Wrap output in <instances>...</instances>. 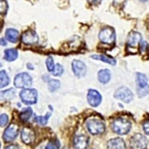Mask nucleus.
Masks as SVG:
<instances>
[{
    "label": "nucleus",
    "instance_id": "1",
    "mask_svg": "<svg viewBox=\"0 0 149 149\" xmlns=\"http://www.w3.org/2000/svg\"><path fill=\"white\" fill-rule=\"evenodd\" d=\"M111 128L118 134L125 135L130 132L131 128V123L126 119L119 118L111 123Z\"/></svg>",
    "mask_w": 149,
    "mask_h": 149
},
{
    "label": "nucleus",
    "instance_id": "2",
    "mask_svg": "<svg viewBox=\"0 0 149 149\" xmlns=\"http://www.w3.org/2000/svg\"><path fill=\"white\" fill-rule=\"evenodd\" d=\"M86 128L93 135H98L103 133L105 131V124L100 120L93 119L86 122Z\"/></svg>",
    "mask_w": 149,
    "mask_h": 149
},
{
    "label": "nucleus",
    "instance_id": "3",
    "mask_svg": "<svg viewBox=\"0 0 149 149\" xmlns=\"http://www.w3.org/2000/svg\"><path fill=\"white\" fill-rule=\"evenodd\" d=\"M32 78L27 73L23 72L19 73L15 77L14 84L16 87L20 88H29L32 85Z\"/></svg>",
    "mask_w": 149,
    "mask_h": 149
},
{
    "label": "nucleus",
    "instance_id": "4",
    "mask_svg": "<svg viewBox=\"0 0 149 149\" xmlns=\"http://www.w3.org/2000/svg\"><path fill=\"white\" fill-rule=\"evenodd\" d=\"M20 97L23 103L26 104H33L36 103L38 94L35 89L26 88L20 93Z\"/></svg>",
    "mask_w": 149,
    "mask_h": 149
},
{
    "label": "nucleus",
    "instance_id": "5",
    "mask_svg": "<svg viewBox=\"0 0 149 149\" xmlns=\"http://www.w3.org/2000/svg\"><path fill=\"white\" fill-rule=\"evenodd\" d=\"M99 39L104 44H112L115 41L116 34L112 28L107 27L102 29L99 33Z\"/></svg>",
    "mask_w": 149,
    "mask_h": 149
},
{
    "label": "nucleus",
    "instance_id": "6",
    "mask_svg": "<svg viewBox=\"0 0 149 149\" xmlns=\"http://www.w3.org/2000/svg\"><path fill=\"white\" fill-rule=\"evenodd\" d=\"M148 144V140L145 136L141 134L133 135L130 140L131 149H146Z\"/></svg>",
    "mask_w": 149,
    "mask_h": 149
},
{
    "label": "nucleus",
    "instance_id": "7",
    "mask_svg": "<svg viewBox=\"0 0 149 149\" xmlns=\"http://www.w3.org/2000/svg\"><path fill=\"white\" fill-rule=\"evenodd\" d=\"M114 97L124 103H129L133 100L134 94L128 88L121 86L116 91Z\"/></svg>",
    "mask_w": 149,
    "mask_h": 149
},
{
    "label": "nucleus",
    "instance_id": "8",
    "mask_svg": "<svg viewBox=\"0 0 149 149\" xmlns=\"http://www.w3.org/2000/svg\"><path fill=\"white\" fill-rule=\"evenodd\" d=\"M19 127L16 124L12 123L6 128L3 134V139L6 142L13 141L18 135Z\"/></svg>",
    "mask_w": 149,
    "mask_h": 149
},
{
    "label": "nucleus",
    "instance_id": "9",
    "mask_svg": "<svg viewBox=\"0 0 149 149\" xmlns=\"http://www.w3.org/2000/svg\"><path fill=\"white\" fill-rule=\"evenodd\" d=\"M72 70L75 76L80 78L84 77L86 73V66L81 60H74L72 64Z\"/></svg>",
    "mask_w": 149,
    "mask_h": 149
},
{
    "label": "nucleus",
    "instance_id": "10",
    "mask_svg": "<svg viewBox=\"0 0 149 149\" xmlns=\"http://www.w3.org/2000/svg\"><path fill=\"white\" fill-rule=\"evenodd\" d=\"M39 40L38 36L37 33L32 31L29 30L24 32L22 36V42L26 45H32L38 42Z\"/></svg>",
    "mask_w": 149,
    "mask_h": 149
},
{
    "label": "nucleus",
    "instance_id": "11",
    "mask_svg": "<svg viewBox=\"0 0 149 149\" xmlns=\"http://www.w3.org/2000/svg\"><path fill=\"white\" fill-rule=\"evenodd\" d=\"M102 95L94 90H90L87 94V100L93 107H97L101 103Z\"/></svg>",
    "mask_w": 149,
    "mask_h": 149
},
{
    "label": "nucleus",
    "instance_id": "12",
    "mask_svg": "<svg viewBox=\"0 0 149 149\" xmlns=\"http://www.w3.org/2000/svg\"><path fill=\"white\" fill-rule=\"evenodd\" d=\"M89 138L85 135H77L73 140L74 149H85L88 144Z\"/></svg>",
    "mask_w": 149,
    "mask_h": 149
},
{
    "label": "nucleus",
    "instance_id": "13",
    "mask_svg": "<svg viewBox=\"0 0 149 149\" xmlns=\"http://www.w3.org/2000/svg\"><path fill=\"white\" fill-rule=\"evenodd\" d=\"M21 138L24 143L26 144H31L35 139L34 131L29 128H24L22 131Z\"/></svg>",
    "mask_w": 149,
    "mask_h": 149
},
{
    "label": "nucleus",
    "instance_id": "14",
    "mask_svg": "<svg viewBox=\"0 0 149 149\" xmlns=\"http://www.w3.org/2000/svg\"><path fill=\"white\" fill-rule=\"evenodd\" d=\"M141 35L137 32H131L128 36L127 40V44L128 46L131 47H135L141 42Z\"/></svg>",
    "mask_w": 149,
    "mask_h": 149
},
{
    "label": "nucleus",
    "instance_id": "15",
    "mask_svg": "<svg viewBox=\"0 0 149 149\" xmlns=\"http://www.w3.org/2000/svg\"><path fill=\"white\" fill-rule=\"evenodd\" d=\"M107 149H126L124 141L120 138L111 139L107 142Z\"/></svg>",
    "mask_w": 149,
    "mask_h": 149
},
{
    "label": "nucleus",
    "instance_id": "16",
    "mask_svg": "<svg viewBox=\"0 0 149 149\" xmlns=\"http://www.w3.org/2000/svg\"><path fill=\"white\" fill-rule=\"evenodd\" d=\"M19 32L15 29L10 28L6 31V37L7 40L12 43H16L19 40Z\"/></svg>",
    "mask_w": 149,
    "mask_h": 149
},
{
    "label": "nucleus",
    "instance_id": "17",
    "mask_svg": "<svg viewBox=\"0 0 149 149\" xmlns=\"http://www.w3.org/2000/svg\"><path fill=\"white\" fill-rule=\"evenodd\" d=\"M136 84L137 88L136 89H144L148 86L147 85V78L146 74L138 72L136 73Z\"/></svg>",
    "mask_w": 149,
    "mask_h": 149
},
{
    "label": "nucleus",
    "instance_id": "18",
    "mask_svg": "<svg viewBox=\"0 0 149 149\" xmlns=\"http://www.w3.org/2000/svg\"><path fill=\"white\" fill-rule=\"evenodd\" d=\"M110 72L109 69H102L98 73V81L102 84L107 83L110 79Z\"/></svg>",
    "mask_w": 149,
    "mask_h": 149
},
{
    "label": "nucleus",
    "instance_id": "19",
    "mask_svg": "<svg viewBox=\"0 0 149 149\" xmlns=\"http://www.w3.org/2000/svg\"><path fill=\"white\" fill-rule=\"evenodd\" d=\"M18 57V52L15 48L7 49L4 51V59L8 61H13Z\"/></svg>",
    "mask_w": 149,
    "mask_h": 149
},
{
    "label": "nucleus",
    "instance_id": "20",
    "mask_svg": "<svg viewBox=\"0 0 149 149\" xmlns=\"http://www.w3.org/2000/svg\"><path fill=\"white\" fill-rule=\"evenodd\" d=\"M91 57L93 59L95 60H101L103 62H105V63H107L108 64H110L111 65H115L116 63V61L115 58L110 57L105 55H97L94 54L91 56Z\"/></svg>",
    "mask_w": 149,
    "mask_h": 149
},
{
    "label": "nucleus",
    "instance_id": "21",
    "mask_svg": "<svg viewBox=\"0 0 149 149\" xmlns=\"http://www.w3.org/2000/svg\"><path fill=\"white\" fill-rule=\"evenodd\" d=\"M10 83V78L5 70H1L0 73V86L4 88Z\"/></svg>",
    "mask_w": 149,
    "mask_h": 149
},
{
    "label": "nucleus",
    "instance_id": "22",
    "mask_svg": "<svg viewBox=\"0 0 149 149\" xmlns=\"http://www.w3.org/2000/svg\"><path fill=\"white\" fill-rule=\"evenodd\" d=\"M15 91L13 88H10L9 90L1 91V100H11L15 97Z\"/></svg>",
    "mask_w": 149,
    "mask_h": 149
},
{
    "label": "nucleus",
    "instance_id": "23",
    "mask_svg": "<svg viewBox=\"0 0 149 149\" xmlns=\"http://www.w3.org/2000/svg\"><path fill=\"white\" fill-rule=\"evenodd\" d=\"M32 115V110L31 107L24 109L20 115V119L24 122L28 121Z\"/></svg>",
    "mask_w": 149,
    "mask_h": 149
},
{
    "label": "nucleus",
    "instance_id": "24",
    "mask_svg": "<svg viewBox=\"0 0 149 149\" xmlns=\"http://www.w3.org/2000/svg\"><path fill=\"white\" fill-rule=\"evenodd\" d=\"M48 88L51 92H54L57 90L60 86V81L57 79H52L48 82Z\"/></svg>",
    "mask_w": 149,
    "mask_h": 149
},
{
    "label": "nucleus",
    "instance_id": "25",
    "mask_svg": "<svg viewBox=\"0 0 149 149\" xmlns=\"http://www.w3.org/2000/svg\"><path fill=\"white\" fill-rule=\"evenodd\" d=\"M50 116H51L50 113H47L46 115L44 116H36L35 118V120L39 124V125L41 126H44L47 124L48 120L49 118V117H50Z\"/></svg>",
    "mask_w": 149,
    "mask_h": 149
},
{
    "label": "nucleus",
    "instance_id": "26",
    "mask_svg": "<svg viewBox=\"0 0 149 149\" xmlns=\"http://www.w3.org/2000/svg\"><path fill=\"white\" fill-rule=\"evenodd\" d=\"M46 66L47 68V69L49 72H52L54 70V61L53 58L52 56H48L46 60Z\"/></svg>",
    "mask_w": 149,
    "mask_h": 149
},
{
    "label": "nucleus",
    "instance_id": "27",
    "mask_svg": "<svg viewBox=\"0 0 149 149\" xmlns=\"http://www.w3.org/2000/svg\"><path fill=\"white\" fill-rule=\"evenodd\" d=\"M60 146V142L58 140H53L49 142L45 147V149H59Z\"/></svg>",
    "mask_w": 149,
    "mask_h": 149
},
{
    "label": "nucleus",
    "instance_id": "28",
    "mask_svg": "<svg viewBox=\"0 0 149 149\" xmlns=\"http://www.w3.org/2000/svg\"><path fill=\"white\" fill-rule=\"evenodd\" d=\"M63 68L62 67V66L58 63L56 64L55 65L54 70L53 71V74L54 76L58 77L61 75L63 73Z\"/></svg>",
    "mask_w": 149,
    "mask_h": 149
},
{
    "label": "nucleus",
    "instance_id": "29",
    "mask_svg": "<svg viewBox=\"0 0 149 149\" xmlns=\"http://www.w3.org/2000/svg\"><path fill=\"white\" fill-rule=\"evenodd\" d=\"M137 93L140 97H143L149 94V86L144 89H136Z\"/></svg>",
    "mask_w": 149,
    "mask_h": 149
},
{
    "label": "nucleus",
    "instance_id": "30",
    "mask_svg": "<svg viewBox=\"0 0 149 149\" xmlns=\"http://www.w3.org/2000/svg\"><path fill=\"white\" fill-rule=\"evenodd\" d=\"M8 9V4L5 0H1V13L6 14Z\"/></svg>",
    "mask_w": 149,
    "mask_h": 149
},
{
    "label": "nucleus",
    "instance_id": "31",
    "mask_svg": "<svg viewBox=\"0 0 149 149\" xmlns=\"http://www.w3.org/2000/svg\"><path fill=\"white\" fill-rule=\"evenodd\" d=\"M8 118L7 115L3 114L1 115V119H0V124H1V127H3L6 125V124L8 122Z\"/></svg>",
    "mask_w": 149,
    "mask_h": 149
},
{
    "label": "nucleus",
    "instance_id": "32",
    "mask_svg": "<svg viewBox=\"0 0 149 149\" xmlns=\"http://www.w3.org/2000/svg\"><path fill=\"white\" fill-rule=\"evenodd\" d=\"M148 47V44L146 41H143L140 42V51L142 53H145L147 52Z\"/></svg>",
    "mask_w": 149,
    "mask_h": 149
},
{
    "label": "nucleus",
    "instance_id": "33",
    "mask_svg": "<svg viewBox=\"0 0 149 149\" xmlns=\"http://www.w3.org/2000/svg\"><path fill=\"white\" fill-rule=\"evenodd\" d=\"M143 129L145 133L149 135V120L146 122L143 125Z\"/></svg>",
    "mask_w": 149,
    "mask_h": 149
},
{
    "label": "nucleus",
    "instance_id": "34",
    "mask_svg": "<svg viewBox=\"0 0 149 149\" xmlns=\"http://www.w3.org/2000/svg\"><path fill=\"white\" fill-rule=\"evenodd\" d=\"M87 1L90 4L96 6V5L100 4L102 0H87Z\"/></svg>",
    "mask_w": 149,
    "mask_h": 149
},
{
    "label": "nucleus",
    "instance_id": "35",
    "mask_svg": "<svg viewBox=\"0 0 149 149\" xmlns=\"http://www.w3.org/2000/svg\"><path fill=\"white\" fill-rule=\"evenodd\" d=\"M5 149H19V148L16 145H11L6 147Z\"/></svg>",
    "mask_w": 149,
    "mask_h": 149
},
{
    "label": "nucleus",
    "instance_id": "36",
    "mask_svg": "<svg viewBox=\"0 0 149 149\" xmlns=\"http://www.w3.org/2000/svg\"><path fill=\"white\" fill-rule=\"evenodd\" d=\"M1 44L3 46H6V45L7 42H6V41H5V40L4 38H1Z\"/></svg>",
    "mask_w": 149,
    "mask_h": 149
},
{
    "label": "nucleus",
    "instance_id": "37",
    "mask_svg": "<svg viewBox=\"0 0 149 149\" xmlns=\"http://www.w3.org/2000/svg\"><path fill=\"white\" fill-rule=\"evenodd\" d=\"M27 67L29 69H33V66H32L31 65V64H30V63H28V64L27 65Z\"/></svg>",
    "mask_w": 149,
    "mask_h": 149
},
{
    "label": "nucleus",
    "instance_id": "38",
    "mask_svg": "<svg viewBox=\"0 0 149 149\" xmlns=\"http://www.w3.org/2000/svg\"><path fill=\"white\" fill-rule=\"evenodd\" d=\"M140 1H141L142 2H146V1H147L148 0H140Z\"/></svg>",
    "mask_w": 149,
    "mask_h": 149
}]
</instances>
